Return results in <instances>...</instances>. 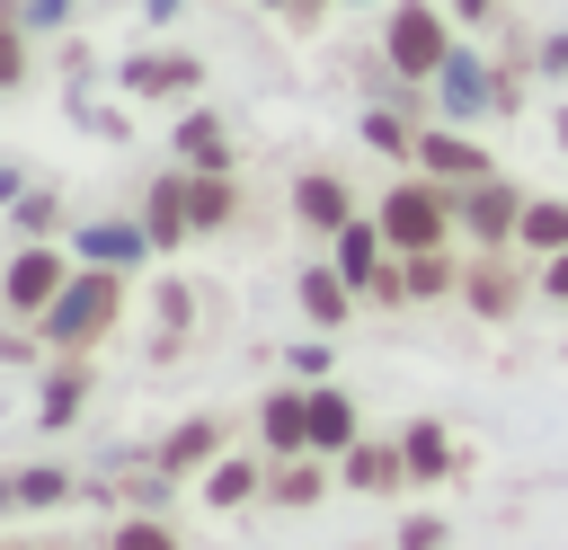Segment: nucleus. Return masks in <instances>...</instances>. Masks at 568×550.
<instances>
[{"mask_svg":"<svg viewBox=\"0 0 568 550\" xmlns=\"http://www.w3.org/2000/svg\"><path fill=\"white\" fill-rule=\"evenodd\" d=\"M115 310H124V284H115V266H80L71 284H62V302L36 319L62 355H80V346H98L106 328H115Z\"/></svg>","mask_w":568,"mask_h":550,"instance_id":"obj_1","label":"nucleus"},{"mask_svg":"<svg viewBox=\"0 0 568 550\" xmlns=\"http://www.w3.org/2000/svg\"><path fill=\"white\" fill-rule=\"evenodd\" d=\"M373 222H382V240H390L399 257H426V248H444V240H453V222H462V213H453V195H444V186L408 177V186H390V195H382V213H373Z\"/></svg>","mask_w":568,"mask_h":550,"instance_id":"obj_2","label":"nucleus"},{"mask_svg":"<svg viewBox=\"0 0 568 550\" xmlns=\"http://www.w3.org/2000/svg\"><path fill=\"white\" fill-rule=\"evenodd\" d=\"M382 62H390L399 80H426V71H444V62H453V27H444V9H426V0H399V9H390V27H382Z\"/></svg>","mask_w":568,"mask_h":550,"instance_id":"obj_3","label":"nucleus"},{"mask_svg":"<svg viewBox=\"0 0 568 550\" xmlns=\"http://www.w3.org/2000/svg\"><path fill=\"white\" fill-rule=\"evenodd\" d=\"M62 284H71V257L36 240V248H18V257H9V275H0V302H9L18 319H44V310L62 302Z\"/></svg>","mask_w":568,"mask_h":550,"instance_id":"obj_4","label":"nucleus"},{"mask_svg":"<svg viewBox=\"0 0 568 550\" xmlns=\"http://www.w3.org/2000/svg\"><path fill=\"white\" fill-rule=\"evenodd\" d=\"M453 213H462V231H470L479 248H506V240L524 231V195H515L506 177H479V186H453Z\"/></svg>","mask_w":568,"mask_h":550,"instance_id":"obj_5","label":"nucleus"},{"mask_svg":"<svg viewBox=\"0 0 568 550\" xmlns=\"http://www.w3.org/2000/svg\"><path fill=\"white\" fill-rule=\"evenodd\" d=\"M417 169L426 177H453V186H479L488 177V151L462 142V133H417Z\"/></svg>","mask_w":568,"mask_h":550,"instance_id":"obj_6","label":"nucleus"},{"mask_svg":"<svg viewBox=\"0 0 568 550\" xmlns=\"http://www.w3.org/2000/svg\"><path fill=\"white\" fill-rule=\"evenodd\" d=\"M186 231H195V204H186V177H160V186H151V204H142V240H151V248H178Z\"/></svg>","mask_w":568,"mask_h":550,"instance_id":"obj_7","label":"nucleus"},{"mask_svg":"<svg viewBox=\"0 0 568 550\" xmlns=\"http://www.w3.org/2000/svg\"><path fill=\"white\" fill-rule=\"evenodd\" d=\"M346 488H364V497H390L399 479H408V452L399 444H346V470H337Z\"/></svg>","mask_w":568,"mask_h":550,"instance_id":"obj_8","label":"nucleus"},{"mask_svg":"<svg viewBox=\"0 0 568 550\" xmlns=\"http://www.w3.org/2000/svg\"><path fill=\"white\" fill-rule=\"evenodd\" d=\"M293 213H302L311 231H346V222H355V195H346L328 169H311V177L293 186Z\"/></svg>","mask_w":568,"mask_h":550,"instance_id":"obj_9","label":"nucleus"},{"mask_svg":"<svg viewBox=\"0 0 568 550\" xmlns=\"http://www.w3.org/2000/svg\"><path fill=\"white\" fill-rule=\"evenodd\" d=\"M328 240H337V275H346V284H382V275H390V266H382V248H390L382 222H346V231H328Z\"/></svg>","mask_w":568,"mask_h":550,"instance_id":"obj_10","label":"nucleus"},{"mask_svg":"<svg viewBox=\"0 0 568 550\" xmlns=\"http://www.w3.org/2000/svg\"><path fill=\"white\" fill-rule=\"evenodd\" d=\"M257 426H266V444L293 461V452H311V399L302 390H275L266 408H257Z\"/></svg>","mask_w":568,"mask_h":550,"instance_id":"obj_11","label":"nucleus"},{"mask_svg":"<svg viewBox=\"0 0 568 550\" xmlns=\"http://www.w3.org/2000/svg\"><path fill=\"white\" fill-rule=\"evenodd\" d=\"M399 452H408V479H453V435H444L435 417H417V426L399 435Z\"/></svg>","mask_w":568,"mask_h":550,"instance_id":"obj_12","label":"nucleus"},{"mask_svg":"<svg viewBox=\"0 0 568 550\" xmlns=\"http://www.w3.org/2000/svg\"><path fill=\"white\" fill-rule=\"evenodd\" d=\"M355 444V408L346 390H311V452H346Z\"/></svg>","mask_w":568,"mask_h":550,"instance_id":"obj_13","label":"nucleus"},{"mask_svg":"<svg viewBox=\"0 0 568 550\" xmlns=\"http://www.w3.org/2000/svg\"><path fill=\"white\" fill-rule=\"evenodd\" d=\"M186 204H195V231H222V222L240 213V195H231L222 169H195V177H186Z\"/></svg>","mask_w":568,"mask_h":550,"instance_id":"obj_14","label":"nucleus"},{"mask_svg":"<svg viewBox=\"0 0 568 550\" xmlns=\"http://www.w3.org/2000/svg\"><path fill=\"white\" fill-rule=\"evenodd\" d=\"M204 452H222V417H186V426L160 444V470H195Z\"/></svg>","mask_w":568,"mask_h":550,"instance_id":"obj_15","label":"nucleus"},{"mask_svg":"<svg viewBox=\"0 0 568 550\" xmlns=\"http://www.w3.org/2000/svg\"><path fill=\"white\" fill-rule=\"evenodd\" d=\"M532 257H559L568 248V204H524V231H515Z\"/></svg>","mask_w":568,"mask_h":550,"instance_id":"obj_16","label":"nucleus"},{"mask_svg":"<svg viewBox=\"0 0 568 550\" xmlns=\"http://www.w3.org/2000/svg\"><path fill=\"white\" fill-rule=\"evenodd\" d=\"M302 302H311V319H320V328H337V319H346V275H337V266L302 275Z\"/></svg>","mask_w":568,"mask_h":550,"instance_id":"obj_17","label":"nucleus"},{"mask_svg":"<svg viewBox=\"0 0 568 550\" xmlns=\"http://www.w3.org/2000/svg\"><path fill=\"white\" fill-rule=\"evenodd\" d=\"M462 293H470V310H488V319H506V310H515V275H506V266H479Z\"/></svg>","mask_w":568,"mask_h":550,"instance_id":"obj_18","label":"nucleus"},{"mask_svg":"<svg viewBox=\"0 0 568 550\" xmlns=\"http://www.w3.org/2000/svg\"><path fill=\"white\" fill-rule=\"evenodd\" d=\"M204 497H213V506H248V497H257V461H213Z\"/></svg>","mask_w":568,"mask_h":550,"instance_id":"obj_19","label":"nucleus"},{"mask_svg":"<svg viewBox=\"0 0 568 550\" xmlns=\"http://www.w3.org/2000/svg\"><path fill=\"white\" fill-rule=\"evenodd\" d=\"M80 399H89V373H80V364H62V373L44 381V426H62V417H71Z\"/></svg>","mask_w":568,"mask_h":550,"instance_id":"obj_20","label":"nucleus"},{"mask_svg":"<svg viewBox=\"0 0 568 550\" xmlns=\"http://www.w3.org/2000/svg\"><path fill=\"white\" fill-rule=\"evenodd\" d=\"M178 151L204 160V169H222V124H213V115H186V124H178Z\"/></svg>","mask_w":568,"mask_h":550,"instance_id":"obj_21","label":"nucleus"},{"mask_svg":"<svg viewBox=\"0 0 568 550\" xmlns=\"http://www.w3.org/2000/svg\"><path fill=\"white\" fill-rule=\"evenodd\" d=\"M399 293H453V266H444V248L408 257V266H399Z\"/></svg>","mask_w":568,"mask_h":550,"instance_id":"obj_22","label":"nucleus"},{"mask_svg":"<svg viewBox=\"0 0 568 550\" xmlns=\"http://www.w3.org/2000/svg\"><path fill=\"white\" fill-rule=\"evenodd\" d=\"M266 488H275L284 506H311V497H320V470H311V461H284V470H275Z\"/></svg>","mask_w":568,"mask_h":550,"instance_id":"obj_23","label":"nucleus"},{"mask_svg":"<svg viewBox=\"0 0 568 550\" xmlns=\"http://www.w3.org/2000/svg\"><path fill=\"white\" fill-rule=\"evenodd\" d=\"M115 550H178V532L151 523V515H133V523H115Z\"/></svg>","mask_w":568,"mask_h":550,"instance_id":"obj_24","label":"nucleus"},{"mask_svg":"<svg viewBox=\"0 0 568 550\" xmlns=\"http://www.w3.org/2000/svg\"><path fill=\"white\" fill-rule=\"evenodd\" d=\"M124 80H133V89H186V80H195V62H133Z\"/></svg>","mask_w":568,"mask_h":550,"instance_id":"obj_25","label":"nucleus"},{"mask_svg":"<svg viewBox=\"0 0 568 550\" xmlns=\"http://www.w3.org/2000/svg\"><path fill=\"white\" fill-rule=\"evenodd\" d=\"M18 80H27V35L0 18V89H18Z\"/></svg>","mask_w":568,"mask_h":550,"instance_id":"obj_26","label":"nucleus"},{"mask_svg":"<svg viewBox=\"0 0 568 550\" xmlns=\"http://www.w3.org/2000/svg\"><path fill=\"white\" fill-rule=\"evenodd\" d=\"M399 550H444V523H435V515H426V523H408V532H399Z\"/></svg>","mask_w":568,"mask_h":550,"instance_id":"obj_27","label":"nucleus"},{"mask_svg":"<svg viewBox=\"0 0 568 550\" xmlns=\"http://www.w3.org/2000/svg\"><path fill=\"white\" fill-rule=\"evenodd\" d=\"M541 293H550V302H568V248H559V257L541 266Z\"/></svg>","mask_w":568,"mask_h":550,"instance_id":"obj_28","label":"nucleus"}]
</instances>
